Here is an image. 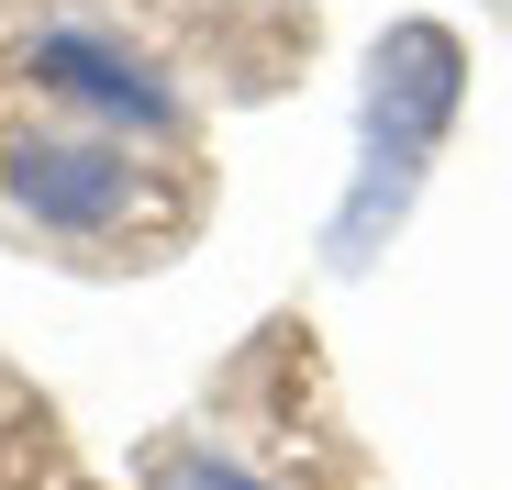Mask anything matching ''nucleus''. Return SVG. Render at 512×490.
Wrapping results in <instances>:
<instances>
[{"instance_id": "obj_1", "label": "nucleus", "mask_w": 512, "mask_h": 490, "mask_svg": "<svg viewBox=\"0 0 512 490\" xmlns=\"http://www.w3.org/2000/svg\"><path fill=\"white\" fill-rule=\"evenodd\" d=\"M457 101H468V45L446 23H390L368 45V90H357V179L323 223V257L334 268H368L379 245L412 223L423 179H435V145L457 134Z\"/></svg>"}, {"instance_id": "obj_2", "label": "nucleus", "mask_w": 512, "mask_h": 490, "mask_svg": "<svg viewBox=\"0 0 512 490\" xmlns=\"http://www.w3.org/2000/svg\"><path fill=\"white\" fill-rule=\"evenodd\" d=\"M179 179H167V145L101 134V123H23L0 134V223L78 245V257H112V245H156L179 234Z\"/></svg>"}, {"instance_id": "obj_3", "label": "nucleus", "mask_w": 512, "mask_h": 490, "mask_svg": "<svg viewBox=\"0 0 512 490\" xmlns=\"http://www.w3.org/2000/svg\"><path fill=\"white\" fill-rule=\"evenodd\" d=\"M12 67L34 78L45 101H67L78 123H101V134H134V145H179V134H190V90H179L123 23H101V12H45V23H23Z\"/></svg>"}, {"instance_id": "obj_4", "label": "nucleus", "mask_w": 512, "mask_h": 490, "mask_svg": "<svg viewBox=\"0 0 512 490\" xmlns=\"http://www.w3.org/2000/svg\"><path fill=\"white\" fill-rule=\"evenodd\" d=\"M145 490H279V479H256V468L223 457V446H179V457H156Z\"/></svg>"}]
</instances>
